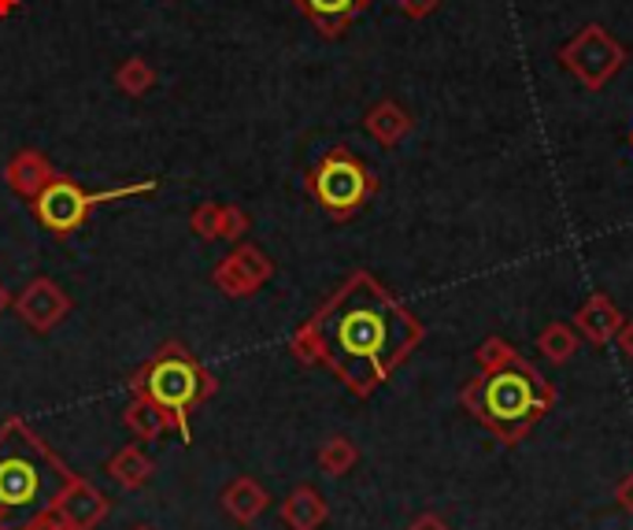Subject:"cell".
Instances as JSON below:
<instances>
[{
  "mask_svg": "<svg viewBox=\"0 0 633 530\" xmlns=\"http://www.w3.org/2000/svg\"><path fill=\"white\" fill-rule=\"evenodd\" d=\"M485 404H489V416L496 423H519V419H530V412L541 408V393L537 386L526 371L519 368H508L489 379L485 386Z\"/></svg>",
  "mask_w": 633,
  "mask_h": 530,
  "instance_id": "obj_4",
  "label": "cell"
},
{
  "mask_svg": "<svg viewBox=\"0 0 633 530\" xmlns=\"http://www.w3.org/2000/svg\"><path fill=\"white\" fill-rule=\"evenodd\" d=\"M304 8L319 19H341L355 8V0H304Z\"/></svg>",
  "mask_w": 633,
  "mask_h": 530,
  "instance_id": "obj_7",
  "label": "cell"
},
{
  "mask_svg": "<svg viewBox=\"0 0 633 530\" xmlns=\"http://www.w3.org/2000/svg\"><path fill=\"white\" fill-rule=\"evenodd\" d=\"M149 393L152 401L167 408L178 427H182V438L189 441V408H193V401L200 393H204V379H200V371L189 363L185 357H163L155 368L149 371Z\"/></svg>",
  "mask_w": 633,
  "mask_h": 530,
  "instance_id": "obj_3",
  "label": "cell"
},
{
  "mask_svg": "<svg viewBox=\"0 0 633 530\" xmlns=\"http://www.w3.org/2000/svg\"><path fill=\"white\" fill-rule=\"evenodd\" d=\"M315 193L322 204L333 208V212H349V208H355L366 193V179H363L360 163H352L344 157L326 160L315 174Z\"/></svg>",
  "mask_w": 633,
  "mask_h": 530,
  "instance_id": "obj_5",
  "label": "cell"
},
{
  "mask_svg": "<svg viewBox=\"0 0 633 530\" xmlns=\"http://www.w3.org/2000/svg\"><path fill=\"white\" fill-rule=\"evenodd\" d=\"M152 190V182H138V186H122V190H108V193H86L82 186L74 182H49L44 190L38 193V219L56 234H67V230L82 227V219L93 212L97 204L104 201H119V197H130V193H144Z\"/></svg>",
  "mask_w": 633,
  "mask_h": 530,
  "instance_id": "obj_2",
  "label": "cell"
},
{
  "mask_svg": "<svg viewBox=\"0 0 633 530\" xmlns=\"http://www.w3.org/2000/svg\"><path fill=\"white\" fill-rule=\"evenodd\" d=\"M415 327L400 308L366 282H355L322 319L333 363L355 386H366L393 368V360L411 346Z\"/></svg>",
  "mask_w": 633,
  "mask_h": 530,
  "instance_id": "obj_1",
  "label": "cell"
},
{
  "mask_svg": "<svg viewBox=\"0 0 633 530\" xmlns=\"http://www.w3.org/2000/svg\"><path fill=\"white\" fill-rule=\"evenodd\" d=\"M38 463H33L27 452H8L0 457V504L8 508H22L38 497Z\"/></svg>",
  "mask_w": 633,
  "mask_h": 530,
  "instance_id": "obj_6",
  "label": "cell"
}]
</instances>
